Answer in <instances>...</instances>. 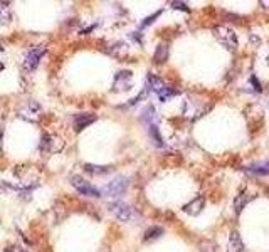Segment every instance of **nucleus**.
Listing matches in <instances>:
<instances>
[{"mask_svg": "<svg viewBox=\"0 0 269 252\" xmlns=\"http://www.w3.org/2000/svg\"><path fill=\"white\" fill-rule=\"evenodd\" d=\"M214 37L222 44L229 51H236L237 49V36L231 27L226 26H217L214 29Z\"/></svg>", "mask_w": 269, "mask_h": 252, "instance_id": "1", "label": "nucleus"}, {"mask_svg": "<svg viewBox=\"0 0 269 252\" xmlns=\"http://www.w3.org/2000/svg\"><path fill=\"white\" fill-rule=\"evenodd\" d=\"M62 148H64V140L52 135V133H46L41 140V145H39L42 155H54V153H59Z\"/></svg>", "mask_w": 269, "mask_h": 252, "instance_id": "2", "label": "nucleus"}, {"mask_svg": "<svg viewBox=\"0 0 269 252\" xmlns=\"http://www.w3.org/2000/svg\"><path fill=\"white\" fill-rule=\"evenodd\" d=\"M110 212L121 222H131L133 219L138 217V214L135 212V209H131L130 205L123 204V202H115V204H111L110 205Z\"/></svg>", "mask_w": 269, "mask_h": 252, "instance_id": "3", "label": "nucleus"}, {"mask_svg": "<svg viewBox=\"0 0 269 252\" xmlns=\"http://www.w3.org/2000/svg\"><path fill=\"white\" fill-rule=\"evenodd\" d=\"M19 116L26 121L37 123V121H41V118H42V108L36 101H29L27 105H24L21 110H19Z\"/></svg>", "mask_w": 269, "mask_h": 252, "instance_id": "4", "label": "nucleus"}, {"mask_svg": "<svg viewBox=\"0 0 269 252\" xmlns=\"http://www.w3.org/2000/svg\"><path fill=\"white\" fill-rule=\"evenodd\" d=\"M71 185L74 187V189L79 192L81 195H86V197H95V199H98V197H101V192L95 189L89 182H86L84 179H81L79 175H72L71 177Z\"/></svg>", "mask_w": 269, "mask_h": 252, "instance_id": "5", "label": "nucleus"}, {"mask_svg": "<svg viewBox=\"0 0 269 252\" xmlns=\"http://www.w3.org/2000/svg\"><path fill=\"white\" fill-rule=\"evenodd\" d=\"M126 189H128V180H126L125 177H118V179L111 180L110 184L103 187L101 194H105L108 197H118V195H123Z\"/></svg>", "mask_w": 269, "mask_h": 252, "instance_id": "6", "label": "nucleus"}, {"mask_svg": "<svg viewBox=\"0 0 269 252\" xmlns=\"http://www.w3.org/2000/svg\"><path fill=\"white\" fill-rule=\"evenodd\" d=\"M44 52H46V47L44 46L34 47L32 51L26 56V59H24V62H22L24 69H26L27 72L36 71V67L39 66V62H41V57L44 56Z\"/></svg>", "mask_w": 269, "mask_h": 252, "instance_id": "7", "label": "nucleus"}, {"mask_svg": "<svg viewBox=\"0 0 269 252\" xmlns=\"http://www.w3.org/2000/svg\"><path fill=\"white\" fill-rule=\"evenodd\" d=\"M131 81H133V72H131V71H120L115 76L113 91H116V93L128 91L131 88Z\"/></svg>", "mask_w": 269, "mask_h": 252, "instance_id": "8", "label": "nucleus"}, {"mask_svg": "<svg viewBox=\"0 0 269 252\" xmlns=\"http://www.w3.org/2000/svg\"><path fill=\"white\" fill-rule=\"evenodd\" d=\"M95 121H96V115H91V113H81V115H76L74 116V130L82 131L84 128H87Z\"/></svg>", "mask_w": 269, "mask_h": 252, "instance_id": "9", "label": "nucleus"}, {"mask_svg": "<svg viewBox=\"0 0 269 252\" xmlns=\"http://www.w3.org/2000/svg\"><path fill=\"white\" fill-rule=\"evenodd\" d=\"M204 204H205V199L202 195H199L197 199H194L192 202H189L187 205H184V212H185V214L195 217V215H199L200 212H202Z\"/></svg>", "mask_w": 269, "mask_h": 252, "instance_id": "10", "label": "nucleus"}, {"mask_svg": "<svg viewBox=\"0 0 269 252\" xmlns=\"http://www.w3.org/2000/svg\"><path fill=\"white\" fill-rule=\"evenodd\" d=\"M252 197L254 195L247 194L246 189H242L241 192H239V195L236 197V202H234V209H236V214H241V210L249 204V202L252 200Z\"/></svg>", "mask_w": 269, "mask_h": 252, "instance_id": "11", "label": "nucleus"}, {"mask_svg": "<svg viewBox=\"0 0 269 252\" xmlns=\"http://www.w3.org/2000/svg\"><path fill=\"white\" fill-rule=\"evenodd\" d=\"M108 52L116 59H125L128 54V46L125 42H115L111 44V47H108Z\"/></svg>", "mask_w": 269, "mask_h": 252, "instance_id": "12", "label": "nucleus"}, {"mask_svg": "<svg viewBox=\"0 0 269 252\" xmlns=\"http://www.w3.org/2000/svg\"><path fill=\"white\" fill-rule=\"evenodd\" d=\"M246 170L251 172V174H254V175H269V161L252 163V165L247 166Z\"/></svg>", "mask_w": 269, "mask_h": 252, "instance_id": "13", "label": "nucleus"}, {"mask_svg": "<svg viewBox=\"0 0 269 252\" xmlns=\"http://www.w3.org/2000/svg\"><path fill=\"white\" fill-rule=\"evenodd\" d=\"M146 86H148V90L155 91L156 95H158V93H161V91L165 90L163 81H161V79H160L158 76H155V74H148V84H146Z\"/></svg>", "mask_w": 269, "mask_h": 252, "instance_id": "14", "label": "nucleus"}, {"mask_svg": "<svg viewBox=\"0 0 269 252\" xmlns=\"http://www.w3.org/2000/svg\"><path fill=\"white\" fill-rule=\"evenodd\" d=\"M229 247L232 249V252H244L242 239H241V235H239L237 230H234L231 234V237H229Z\"/></svg>", "mask_w": 269, "mask_h": 252, "instance_id": "15", "label": "nucleus"}, {"mask_svg": "<svg viewBox=\"0 0 269 252\" xmlns=\"http://www.w3.org/2000/svg\"><path fill=\"white\" fill-rule=\"evenodd\" d=\"M84 170L87 172L89 175H106L111 172V166H101V165H91V163H86L84 165Z\"/></svg>", "mask_w": 269, "mask_h": 252, "instance_id": "16", "label": "nucleus"}, {"mask_svg": "<svg viewBox=\"0 0 269 252\" xmlns=\"http://www.w3.org/2000/svg\"><path fill=\"white\" fill-rule=\"evenodd\" d=\"M12 14H11V4L7 2H0V24L6 26V24L11 22Z\"/></svg>", "mask_w": 269, "mask_h": 252, "instance_id": "17", "label": "nucleus"}, {"mask_svg": "<svg viewBox=\"0 0 269 252\" xmlns=\"http://www.w3.org/2000/svg\"><path fill=\"white\" fill-rule=\"evenodd\" d=\"M168 59V47L165 46V44H160L158 47H156V51L153 54V61L156 64H161V62H165Z\"/></svg>", "mask_w": 269, "mask_h": 252, "instance_id": "18", "label": "nucleus"}, {"mask_svg": "<svg viewBox=\"0 0 269 252\" xmlns=\"http://www.w3.org/2000/svg\"><path fill=\"white\" fill-rule=\"evenodd\" d=\"M161 234H163V229H161V227H150V229H146L143 239H145V242H150V240L158 239Z\"/></svg>", "mask_w": 269, "mask_h": 252, "instance_id": "19", "label": "nucleus"}, {"mask_svg": "<svg viewBox=\"0 0 269 252\" xmlns=\"http://www.w3.org/2000/svg\"><path fill=\"white\" fill-rule=\"evenodd\" d=\"M155 110H153V106H148V108H145L143 110V121H146L148 125H153V121H155Z\"/></svg>", "mask_w": 269, "mask_h": 252, "instance_id": "20", "label": "nucleus"}, {"mask_svg": "<svg viewBox=\"0 0 269 252\" xmlns=\"http://www.w3.org/2000/svg\"><path fill=\"white\" fill-rule=\"evenodd\" d=\"M150 135H151V138H153L155 143L158 146L163 145V140H161V136H160V133H158V128H156L155 125H150Z\"/></svg>", "mask_w": 269, "mask_h": 252, "instance_id": "21", "label": "nucleus"}, {"mask_svg": "<svg viewBox=\"0 0 269 252\" xmlns=\"http://www.w3.org/2000/svg\"><path fill=\"white\" fill-rule=\"evenodd\" d=\"M173 95H175V93H173L172 90H170V88L165 86V90L161 91V93H158V98H160V101H167L168 98H172Z\"/></svg>", "mask_w": 269, "mask_h": 252, "instance_id": "22", "label": "nucleus"}, {"mask_svg": "<svg viewBox=\"0 0 269 252\" xmlns=\"http://www.w3.org/2000/svg\"><path fill=\"white\" fill-rule=\"evenodd\" d=\"M160 14H161V11H158V12H155V14H153V16L146 17V19H145V21L140 24V27H141V29H143V27H146V26H150V24H151V22H153V21H155V19L160 16Z\"/></svg>", "mask_w": 269, "mask_h": 252, "instance_id": "23", "label": "nucleus"}, {"mask_svg": "<svg viewBox=\"0 0 269 252\" xmlns=\"http://www.w3.org/2000/svg\"><path fill=\"white\" fill-rule=\"evenodd\" d=\"M170 6H172L173 9H177V11H184V12H189L190 11L187 4H184V2H172Z\"/></svg>", "mask_w": 269, "mask_h": 252, "instance_id": "24", "label": "nucleus"}, {"mask_svg": "<svg viewBox=\"0 0 269 252\" xmlns=\"http://www.w3.org/2000/svg\"><path fill=\"white\" fill-rule=\"evenodd\" d=\"M6 252H27V250L21 245H11V247H7Z\"/></svg>", "mask_w": 269, "mask_h": 252, "instance_id": "25", "label": "nucleus"}, {"mask_svg": "<svg viewBox=\"0 0 269 252\" xmlns=\"http://www.w3.org/2000/svg\"><path fill=\"white\" fill-rule=\"evenodd\" d=\"M251 82H252V86L256 88V91H261V90H262V88H261V84H259V81H257V79L254 77V76L251 77Z\"/></svg>", "mask_w": 269, "mask_h": 252, "instance_id": "26", "label": "nucleus"}, {"mask_svg": "<svg viewBox=\"0 0 269 252\" xmlns=\"http://www.w3.org/2000/svg\"><path fill=\"white\" fill-rule=\"evenodd\" d=\"M2 145H4L2 143V130H0V155H2Z\"/></svg>", "mask_w": 269, "mask_h": 252, "instance_id": "27", "label": "nucleus"}, {"mask_svg": "<svg viewBox=\"0 0 269 252\" xmlns=\"http://www.w3.org/2000/svg\"><path fill=\"white\" fill-rule=\"evenodd\" d=\"M2 71H4V64L0 62V72H2Z\"/></svg>", "mask_w": 269, "mask_h": 252, "instance_id": "28", "label": "nucleus"}, {"mask_svg": "<svg viewBox=\"0 0 269 252\" xmlns=\"http://www.w3.org/2000/svg\"><path fill=\"white\" fill-rule=\"evenodd\" d=\"M261 6H269V2H261Z\"/></svg>", "mask_w": 269, "mask_h": 252, "instance_id": "29", "label": "nucleus"}, {"mask_svg": "<svg viewBox=\"0 0 269 252\" xmlns=\"http://www.w3.org/2000/svg\"><path fill=\"white\" fill-rule=\"evenodd\" d=\"M0 51H4V47H2V46H0Z\"/></svg>", "mask_w": 269, "mask_h": 252, "instance_id": "30", "label": "nucleus"}]
</instances>
